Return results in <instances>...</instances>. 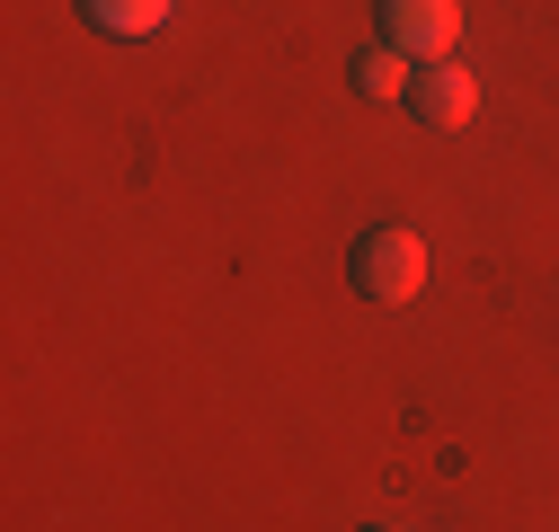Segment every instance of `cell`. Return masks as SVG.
<instances>
[{
	"instance_id": "6da1fadb",
	"label": "cell",
	"mask_w": 559,
	"mask_h": 532,
	"mask_svg": "<svg viewBox=\"0 0 559 532\" xmlns=\"http://www.w3.org/2000/svg\"><path fill=\"white\" fill-rule=\"evenodd\" d=\"M346 266H356L365 302H417L427 293V240H417L408 222H373L356 249H346Z\"/></svg>"
},
{
	"instance_id": "7a4b0ae2",
	"label": "cell",
	"mask_w": 559,
	"mask_h": 532,
	"mask_svg": "<svg viewBox=\"0 0 559 532\" xmlns=\"http://www.w3.org/2000/svg\"><path fill=\"white\" fill-rule=\"evenodd\" d=\"M373 19H382V45L408 62H453L462 45V0H373Z\"/></svg>"
},
{
	"instance_id": "3957f363",
	"label": "cell",
	"mask_w": 559,
	"mask_h": 532,
	"mask_svg": "<svg viewBox=\"0 0 559 532\" xmlns=\"http://www.w3.org/2000/svg\"><path fill=\"white\" fill-rule=\"evenodd\" d=\"M408 107H417V124L453 133V124H471V116H479V81L462 72V62H417V81H408Z\"/></svg>"
},
{
	"instance_id": "277c9868",
	"label": "cell",
	"mask_w": 559,
	"mask_h": 532,
	"mask_svg": "<svg viewBox=\"0 0 559 532\" xmlns=\"http://www.w3.org/2000/svg\"><path fill=\"white\" fill-rule=\"evenodd\" d=\"M98 36H160L169 27V0H81Z\"/></svg>"
},
{
	"instance_id": "5b68a950",
	"label": "cell",
	"mask_w": 559,
	"mask_h": 532,
	"mask_svg": "<svg viewBox=\"0 0 559 532\" xmlns=\"http://www.w3.org/2000/svg\"><path fill=\"white\" fill-rule=\"evenodd\" d=\"M408 81H417V62L408 53H356V98H373V107H391V98H408Z\"/></svg>"
},
{
	"instance_id": "8992f818",
	"label": "cell",
	"mask_w": 559,
	"mask_h": 532,
	"mask_svg": "<svg viewBox=\"0 0 559 532\" xmlns=\"http://www.w3.org/2000/svg\"><path fill=\"white\" fill-rule=\"evenodd\" d=\"M365 532H400V523H365Z\"/></svg>"
}]
</instances>
